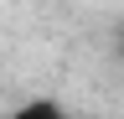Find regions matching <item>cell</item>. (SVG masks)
<instances>
[{
	"mask_svg": "<svg viewBox=\"0 0 124 119\" xmlns=\"http://www.w3.org/2000/svg\"><path fill=\"white\" fill-rule=\"evenodd\" d=\"M0 119H67V109H62L57 98H26V103H16V109L0 114Z\"/></svg>",
	"mask_w": 124,
	"mask_h": 119,
	"instance_id": "1",
	"label": "cell"
},
{
	"mask_svg": "<svg viewBox=\"0 0 124 119\" xmlns=\"http://www.w3.org/2000/svg\"><path fill=\"white\" fill-rule=\"evenodd\" d=\"M119 52H124V26H119Z\"/></svg>",
	"mask_w": 124,
	"mask_h": 119,
	"instance_id": "2",
	"label": "cell"
}]
</instances>
